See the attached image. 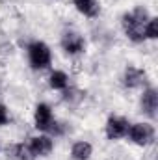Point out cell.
<instances>
[{
  "instance_id": "cell-14",
  "label": "cell",
  "mask_w": 158,
  "mask_h": 160,
  "mask_svg": "<svg viewBox=\"0 0 158 160\" xmlns=\"http://www.w3.org/2000/svg\"><path fill=\"white\" fill-rule=\"evenodd\" d=\"M13 153H15V157L19 160H32V153H30V149L28 147H24L22 143H19V145H15L13 147Z\"/></svg>"
},
{
  "instance_id": "cell-11",
  "label": "cell",
  "mask_w": 158,
  "mask_h": 160,
  "mask_svg": "<svg viewBox=\"0 0 158 160\" xmlns=\"http://www.w3.org/2000/svg\"><path fill=\"white\" fill-rule=\"evenodd\" d=\"M91 145L87 143V142H77L75 145H73V149H71V155H73V158L75 160H87L91 157Z\"/></svg>"
},
{
  "instance_id": "cell-12",
  "label": "cell",
  "mask_w": 158,
  "mask_h": 160,
  "mask_svg": "<svg viewBox=\"0 0 158 160\" xmlns=\"http://www.w3.org/2000/svg\"><path fill=\"white\" fill-rule=\"evenodd\" d=\"M69 84V78L63 71H54L50 75V88L52 89H65Z\"/></svg>"
},
{
  "instance_id": "cell-4",
  "label": "cell",
  "mask_w": 158,
  "mask_h": 160,
  "mask_svg": "<svg viewBox=\"0 0 158 160\" xmlns=\"http://www.w3.org/2000/svg\"><path fill=\"white\" fill-rule=\"evenodd\" d=\"M128 121L123 119V118H110L108 123H106V136L110 140H117V138H123L126 136L128 132Z\"/></svg>"
},
{
  "instance_id": "cell-9",
  "label": "cell",
  "mask_w": 158,
  "mask_h": 160,
  "mask_svg": "<svg viewBox=\"0 0 158 160\" xmlns=\"http://www.w3.org/2000/svg\"><path fill=\"white\" fill-rule=\"evenodd\" d=\"M143 82H145V73H143L141 69L130 65V67L125 71V86H128V88H138V86H141Z\"/></svg>"
},
{
  "instance_id": "cell-2",
  "label": "cell",
  "mask_w": 158,
  "mask_h": 160,
  "mask_svg": "<svg viewBox=\"0 0 158 160\" xmlns=\"http://www.w3.org/2000/svg\"><path fill=\"white\" fill-rule=\"evenodd\" d=\"M28 58H30V65L34 69H47L52 60L50 48L43 41H34L28 45Z\"/></svg>"
},
{
  "instance_id": "cell-15",
  "label": "cell",
  "mask_w": 158,
  "mask_h": 160,
  "mask_svg": "<svg viewBox=\"0 0 158 160\" xmlns=\"http://www.w3.org/2000/svg\"><path fill=\"white\" fill-rule=\"evenodd\" d=\"M7 121H9V114H7L6 106H4V104H0V127L7 125Z\"/></svg>"
},
{
  "instance_id": "cell-10",
  "label": "cell",
  "mask_w": 158,
  "mask_h": 160,
  "mask_svg": "<svg viewBox=\"0 0 158 160\" xmlns=\"http://www.w3.org/2000/svg\"><path fill=\"white\" fill-rule=\"evenodd\" d=\"M73 4H75V8L78 9L80 13L86 15V17H95L99 13V9H101L99 0H73Z\"/></svg>"
},
{
  "instance_id": "cell-6",
  "label": "cell",
  "mask_w": 158,
  "mask_h": 160,
  "mask_svg": "<svg viewBox=\"0 0 158 160\" xmlns=\"http://www.w3.org/2000/svg\"><path fill=\"white\" fill-rule=\"evenodd\" d=\"M28 149H30L32 157H47L52 151V140L48 136H36L30 140Z\"/></svg>"
},
{
  "instance_id": "cell-8",
  "label": "cell",
  "mask_w": 158,
  "mask_h": 160,
  "mask_svg": "<svg viewBox=\"0 0 158 160\" xmlns=\"http://www.w3.org/2000/svg\"><path fill=\"white\" fill-rule=\"evenodd\" d=\"M141 106H143V112H145L147 116H151V118L156 116V110H158V93H156V89H153V88L145 89V93H143V97H141Z\"/></svg>"
},
{
  "instance_id": "cell-7",
  "label": "cell",
  "mask_w": 158,
  "mask_h": 160,
  "mask_svg": "<svg viewBox=\"0 0 158 160\" xmlns=\"http://www.w3.org/2000/svg\"><path fill=\"white\" fill-rule=\"evenodd\" d=\"M34 119H36V127L39 128V130H50V127H52V112H50V108L47 106V104H37L36 106V116H34Z\"/></svg>"
},
{
  "instance_id": "cell-13",
  "label": "cell",
  "mask_w": 158,
  "mask_h": 160,
  "mask_svg": "<svg viewBox=\"0 0 158 160\" xmlns=\"http://www.w3.org/2000/svg\"><path fill=\"white\" fill-rule=\"evenodd\" d=\"M143 36L149 38V39H155L158 38V19H149L145 28H143Z\"/></svg>"
},
{
  "instance_id": "cell-1",
  "label": "cell",
  "mask_w": 158,
  "mask_h": 160,
  "mask_svg": "<svg viewBox=\"0 0 158 160\" xmlns=\"http://www.w3.org/2000/svg\"><path fill=\"white\" fill-rule=\"evenodd\" d=\"M149 21V13L145 8H136L132 9L130 13L123 15V28H125V34L128 36V39H132L134 43H140L143 41V28Z\"/></svg>"
},
{
  "instance_id": "cell-3",
  "label": "cell",
  "mask_w": 158,
  "mask_h": 160,
  "mask_svg": "<svg viewBox=\"0 0 158 160\" xmlns=\"http://www.w3.org/2000/svg\"><path fill=\"white\" fill-rule=\"evenodd\" d=\"M126 134H128L130 140H132L134 143H138V145H149V143H153V140H155V128H153V125H149V123H136V125L128 127V132H126Z\"/></svg>"
},
{
  "instance_id": "cell-5",
  "label": "cell",
  "mask_w": 158,
  "mask_h": 160,
  "mask_svg": "<svg viewBox=\"0 0 158 160\" xmlns=\"http://www.w3.org/2000/svg\"><path fill=\"white\" fill-rule=\"evenodd\" d=\"M86 43H84V38L78 36L77 32H67L63 38H62V48L67 52V54H78L84 50Z\"/></svg>"
}]
</instances>
